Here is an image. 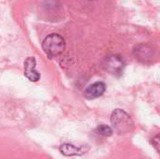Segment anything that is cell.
I'll use <instances>...</instances> for the list:
<instances>
[{"label": "cell", "instance_id": "cell-6", "mask_svg": "<svg viewBox=\"0 0 160 159\" xmlns=\"http://www.w3.org/2000/svg\"><path fill=\"white\" fill-rule=\"evenodd\" d=\"M133 53L137 60L143 63L150 62L154 57V51L152 50V48L144 44L137 46V48L134 49Z\"/></svg>", "mask_w": 160, "mask_h": 159}, {"label": "cell", "instance_id": "cell-5", "mask_svg": "<svg viewBox=\"0 0 160 159\" xmlns=\"http://www.w3.org/2000/svg\"><path fill=\"white\" fill-rule=\"evenodd\" d=\"M106 91V84L102 82H97L93 84H90L84 91V97L86 99H96L101 96Z\"/></svg>", "mask_w": 160, "mask_h": 159}, {"label": "cell", "instance_id": "cell-1", "mask_svg": "<svg viewBox=\"0 0 160 159\" xmlns=\"http://www.w3.org/2000/svg\"><path fill=\"white\" fill-rule=\"evenodd\" d=\"M42 49L49 58L56 57L63 53L66 49L65 39L59 34H51L44 38Z\"/></svg>", "mask_w": 160, "mask_h": 159}, {"label": "cell", "instance_id": "cell-7", "mask_svg": "<svg viewBox=\"0 0 160 159\" xmlns=\"http://www.w3.org/2000/svg\"><path fill=\"white\" fill-rule=\"evenodd\" d=\"M59 151L66 157H74V156H82L84 153V150L82 147L75 146L70 143H64L59 147Z\"/></svg>", "mask_w": 160, "mask_h": 159}, {"label": "cell", "instance_id": "cell-3", "mask_svg": "<svg viewBox=\"0 0 160 159\" xmlns=\"http://www.w3.org/2000/svg\"><path fill=\"white\" fill-rule=\"evenodd\" d=\"M103 66L109 73L115 76H119L123 73L125 67V61L120 55L112 54L105 59Z\"/></svg>", "mask_w": 160, "mask_h": 159}, {"label": "cell", "instance_id": "cell-2", "mask_svg": "<svg viewBox=\"0 0 160 159\" xmlns=\"http://www.w3.org/2000/svg\"><path fill=\"white\" fill-rule=\"evenodd\" d=\"M111 122L114 129L120 133H129L134 128V123L128 113L121 109H116L111 115Z\"/></svg>", "mask_w": 160, "mask_h": 159}, {"label": "cell", "instance_id": "cell-4", "mask_svg": "<svg viewBox=\"0 0 160 159\" xmlns=\"http://www.w3.org/2000/svg\"><path fill=\"white\" fill-rule=\"evenodd\" d=\"M37 67V61L35 57L29 56L24 61V76L33 82H38L40 79V73H38L36 69Z\"/></svg>", "mask_w": 160, "mask_h": 159}, {"label": "cell", "instance_id": "cell-8", "mask_svg": "<svg viewBox=\"0 0 160 159\" xmlns=\"http://www.w3.org/2000/svg\"><path fill=\"white\" fill-rule=\"evenodd\" d=\"M96 133L100 136H103V137H111L113 133V130L109 126L101 125L96 128Z\"/></svg>", "mask_w": 160, "mask_h": 159}]
</instances>
